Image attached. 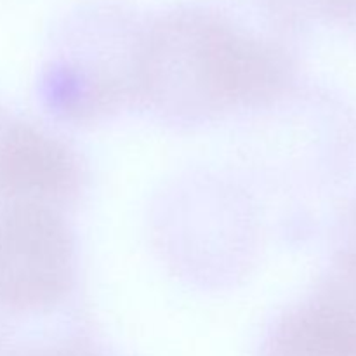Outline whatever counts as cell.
Returning a JSON list of instances; mask_svg holds the SVG:
<instances>
[{
	"label": "cell",
	"mask_w": 356,
	"mask_h": 356,
	"mask_svg": "<svg viewBox=\"0 0 356 356\" xmlns=\"http://www.w3.org/2000/svg\"><path fill=\"white\" fill-rule=\"evenodd\" d=\"M346 252L356 254V209H355V214L353 219H351V236H350V245L346 247Z\"/></svg>",
	"instance_id": "5"
},
{
	"label": "cell",
	"mask_w": 356,
	"mask_h": 356,
	"mask_svg": "<svg viewBox=\"0 0 356 356\" xmlns=\"http://www.w3.org/2000/svg\"><path fill=\"white\" fill-rule=\"evenodd\" d=\"M79 163L63 143L26 124L0 131V198L51 207L79 186Z\"/></svg>",
	"instance_id": "4"
},
{
	"label": "cell",
	"mask_w": 356,
	"mask_h": 356,
	"mask_svg": "<svg viewBox=\"0 0 356 356\" xmlns=\"http://www.w3.org/2000/svg\"><path fill=\"white\" fill-rule=\"evenodd\" d=\"M73 280V242L51 207L6 205L0 212V305L40 312L65 298Z\"/></svg>",
	"instance_id": "2"
},
{
	"label": "cell",
	"mask_w": 356,
	"mask_h": 356,
	"mask_svg": "<svg viewBox=\"0 0 356 356\" xmlns=\"http://www.w3.org/2000/svg\"><path fill=\"white\" fill-rule=\"evenodd\" d=\"M136 79L155 106L200 118L271 101L287 86L289 61L225 14L177 10L143 40Z\"/></svg>",
	"instance_id": "1"
},
{
	"label": "cell",
	"mask_w": 356,
	"mask_h": 356,
	"mask_svg": "<svg viewBox=\"0 0 356 356\" xmlns=\"http://www.w3.org/2000/svg\"><path fill=\"white\" fill-rule=\"evenodd\" d=\"M263 356H356V256L339 254L315 294L275 325Z\"/></svg>",
	"instance_id": "3"
}]
</instances>
